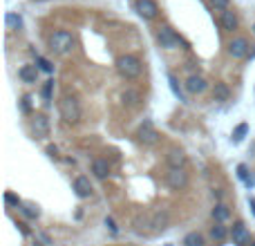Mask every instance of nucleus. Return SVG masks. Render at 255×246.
<instances>
[{"mask_svg": "<svg viewBox=\"0 0 255 246\" xmlns=\"http://www.w3.org/2000/svg\"><path fill=\"white\" fill-rule=\"evenodd\" d=\"M166 246H172V244H166Z\"/></svg>", "mask_w": 255, "mask_h": 246, "instance_id": "37", "label": "nucleus"}, {"mask_svg": "<svg viewBox=\"0 0 255 246\" xmlns=\"http://www.w3.org/2000/svg\"><path fill=\"white\" fill-rule=\"evenodd\" d=\"M184 246H206V242H204V235L202 233L193 231V233H188L184 238Z\"/></svg>", "mask_w": 255, "mask_h": 246, "instance_id": "23", "label": "nucleus"}, {"mask_svg": "<svg viewBox=\"0 0 255 246\" xmlns=\"http://www.w3.org/2000/svg\"><path fill=\"white\" fill-rule=\"evenodd\" d=\"M74 190H76V195H79L81 199L92 197V184H90L88 177H76L74 179Z\"/></svg>", "mask_w": 255, "mask_h": 246, "instance_id": "14", "label": "nucleus"}, {"mask_svg": "<svg viewBox=\"0 0 255 246\" xmlns=\"http://www.w3.org/2000/svg\"><path fill=\"white\" fill-rule=\"evenodd\" d=\"M238 25H240V20L235 16V11H231V9L222 11V27H224V31H235Z\"/></svg>", "mask_w": 255, "mask_h": 246, "instance_id": "16", "label": "nucleus"}, {"mask_svg": "<svg viewBox=\"0 0 255 246\" xmlns=\"http://www.w3.org/2000/svg\"><path fill=\"white\" fill-rule=\"evenodd\" d=\"M92 172H94V177H99V179H106V177L110 175V166H108L106 159H94L92 161Z\"/></svg>", "mask_w": 255, "mask_h": 246, "instance_id": "19", "label": "nucleus"}, {"mask_svg": "<svg viewBox=\"0 0 255 246\" xmlns=\"http://www.w3.org/2000/svg\"><path fill=\"white\" fill-rule=\"evenodd\" d=\"M132 224H134V231H136V233H143V231H152V229H150V215H143V213H141V215H136Z\"/></svg>", "mask_w": 255, "mask_h": 246, "instance_id": "22", "label": "nucleus"}, {"mask_svg": "<svg viewBox=\"0 0 255 246\" xmlns=\"http://www.w3.org/2000/svg\"><path fill=\"white\" fill-rule=\"evenodd\" d=\"M168 168H186V152L181 148H170L166 154Z\"/></svg>", "mask_w": 255, "mask_h": 246, "instance_id": "12", "label": "nucleus"}, {"mask_svg": "<svg viewBox=\"0 0 255 246\" xmlns=\"http://www.w3.org/2000/svg\"><path fill=\"white\" fill-rule=\"evenodd\" d=\"M58 112H61L63 121L70 123V125H76L81 121V103L76 97L72 94H65V97L58 101Z\"/></svg>", "mask_w": 255, "mask_h": 246, "instance_id": "3", "label": "nucleus"}, {"mask_svg": "<svg viewBox=\"0 0 255 246\" xmlns=\"http://www.w3.org/2000/svg\"><path fill=\"white\" fill-rule=\"evenodd\" d=\"M231 238H233V244H238V246H249V242H251V235H249L247 226H244L242 222H235L233 224Z\"/></svg>", "mask_w": 255, "mask_h": 246, "instance_id": "10", "label": "nucleus"}, {"mask_svg": "<svg viewBox=\"0 0 255 246\" xmlns=\"http://www.w3.org/2000/svg\"><path fill=\"white\" fill-rule=\"evenodd\" d=\"M49 49L58 56H67V54L74 49V36L67 29H56L54 34H49Z\"/></svg>", "mask_w": 255, "mask_h": 246, "instance_id": "2", "label": "nucleus"}, {"mask_svg": "<svg viewBox=\"0 0 255 246\" xmlns=\"http://www.w3.org/2000/svg\"><path fill=\"white\" fill-rule=\"evenodd\" d=\"M226 47H229L231 56L240 61V58H249V52H251L253 45H249V40L244 38V36H238V38H233L229 45H226Z\"/></svg>", "mask_w": 255, "mask_h": 246, "instance_id": "6", "label": "nucleus"}, {"mask_svg": "<svg viewBox=\"0 0 255 246\" xmlns=\"http://www.w3.org/2000/svg\"><path fill=\"white\" fill-rule=\"evenodd\" d=\"M22 213H25L27 217H31V220H36V217L40 215V211H38V206H34V204H25V206L20 208Z\"/></svg>", "mask_w": 255, "mask_h": 246, "instance_id": "26", "label": "nucleus"}, {"mask_svg": "<svg viewBox=\"0 0 255 246\" xmlns=\"http://www.w3.org/2000/svg\"><path fill=\"white\" fill-rule=\"evenodd\" d=\"M4 202H7V204H11V206H22V204H20V199H18L16 197V195H13V193H7V195H4Z\"/></svg>", "mask_w": 255, "mask_h": 246, "instance_id": "29", "label": "nucleus"}, {"mask_svg": "<svg viewBox=\"0 0 255 246\" xmlns=\"http://www.w3.org/2000/svg\"><path fill=\"white\" fill-rule=\"evenodd\" d=\"M18 76H20L22 83H36L38 70H36V65H22L20 70H18Z\"/></svg>", "mask_w": 255, "mask_h": 246, "instance_id": "18", "label": "nucleus"}, {"mask_svg": "<svg viewBox=\"0 0 255 246\" xmlns=\"http://www.w3.org/2000/svg\"><path fill=\"white\" fill-rule=\"evenodd\" d=\"M211 4L215 9H220V11H226V9H229V0H211Z\"/></svg>", "mask_w": 255, "mask_h": 246, "instance_id": "30", "label": "nucleus"}, {"mask_svg": "<svg viewBox=\"0 0 255 246\" xmlns=\"http://www.w3.org/2000/svg\"><path fill=\"white\" fill-rule=\"evenodd\" d=\"M136 136H139V141L143 145H157L159 143V132L154 130L150 123H143V125L139 127V132H136Z\"/></svg>", "mask_w": 255, "mask_h": 246, "instance_id": "9", "label": "nucleus"}, {"mask_svg": "<svg viewBox=\"0 0 255 246\" xmlns=\"http://www.w3.org/2000/svg\"><path fill=\"white\" fill-rule=\"evenodd\" d=\"M247 132H249V125H247V123H240V125L233 130V141H235V143H240V141L244 139V134H247Z\"/></svg>", "mask_w": 255, "mask_h": 246, "instance_id": "25", "label": "nucleus"}, {"mask_svg": "<svg viewBox=\"0 0 255 246\" xmlns=\"http://www.w3.org/2000/svg\"><path fill=\"white\" fill-rule=\"evenodd\" d=\"M106 226L110 229V233H112V235H117V231H119V229H117V224H115V220H112V217H106Z\"/></svg>", "mask_w": 255, "mask_h": 246, "instance_id": "33", "label": "nucleus"}, {"mask_svg": "<svg viewBox=\"0 0 255 246\" xmlns=\"http://www.w3.org/2000/svg\"><path fill=\"white\" fill-rule=\"evenodd\" d=\"M226 235H229V233H226V229L222 224H215L211 229V238L215 240V242H222V240H226Z\"/></svg>", "mask_w": 255, "mask_h": 246, "instance_id": "24", "label": "nucleus"}, {"mask_svg": "<svg viewBox=\"0 0 255 246\" xmlns=\"http://www.w3.org/2000/svg\"><path fill=\"white\" fill-rule=\"evenodd\" d=\"M136 13H139L143 20H154L159 16V7L154 0H136Z\"/></svg>", "mask_w": 255, "mask_h": 246, "instance_id": "7", "label": "nucleus"}, {"mask_svg": "<svg viewBox=\"0 0 255 246\" xmlns=\"http://www.w3.org/2000/svg\"><path fill=\"white\" fill-rule=\"evenodd\" d=\"M157 40H159V45H161L163 49H179V47H184V40L179 38V34H177L170 25H161V27H159V29H157Z\"/></svg>", "mask_w": 255, "mask_h": 246, "instance_id": "4", "label": "nucleus"}, {"mask_svg": "<svg viewBox=\"0 0 255 246\" xmlns=\"http://www.w3.org/2000/svg\"><path fill=\"white\" fill-rule=\"evenodd\" d=\"M253 31H255V25H253Z\"/></svg>", "mask_w": 255, "mask_h": 246, "instance_id": "36", "label": "nucleus"}, {"mask_svg": "<svg viewBox=\"0 0 255 246\" xmlns=\"http://www.w3.org/2000/svg\"><path fill=\"white\" fill-rule=\"evenodd\" d=\"M52 90H54V81H47V83H45V88H43V97L47 99H52Z\"/></svg>", "mask_w": 255, "mask_h": 246, "instance_id": "31", "label": "nucleus"}, {"mask_svg": "<svg viewBox=\"0 0 255 246\" xmlns=\"http://www.w3.org/2000/svg\"><path fill=\"white\" fill-rule=\"evenodd\" d=\"M166 181L172 190H184L188 186V172H186V168H168Z\"/></svg>", "mask_w": 255, "mask_h": 246, "instance_id": "5", "label": "nucleus"}, {"mask_svg": "<svg viewBox=\"0 0 255 246\" xmlns=\"http://www.w3.org/2000/svg\"><path fill=\"white\" fill-rule=\"evenodd\" d=\"M238 175H240V179H244L247 184H251V181H249V170H247V166H238Z\"/></svg>", "mask_w": 255, "mask_h": 246, "instance_id": "32", "label": "nucleus"}, {"mask_svg": "<svg viewBox=\"0 0 255 246\" xmlns=\"http://www.w3.org/2000/svg\"><path fill=\"white\" fill-rule=\"evenodd\" d=\"M31 132L36 139H47L49 136V119L45 115H34L31 117Z\"/></svg>", "mask_w": 255, "mask_h": 246, "instance_id": "8", "label": "nucleus"}, {"mask_svg": "<svg viewBox=\"0 0 255 246\" xmlns=\"http://www.w3.org/2000/svg\"><path fill=\"white\" fill-rule=\"evenodd\" d=\"M168 222H170V213H168L166 208H159V211H154L152 215H150V229L163 231L168 226Z\"/></svg>", "mask_w": 255, "mask_h": 246, "instance_id": "11", "label": "nucleus"}, {"mask_svg": "<svg viewBox=\"0 0 255 246\" xmlns=\"http://www.w3.org/2000/svg\"><path fill=\"white\" fill-rule=\"evenodd\" d=\"M249 58H255V45H253V49L249 52Z\"/></svg>", "mask_w": 255, "mask_h": 246, "instance_id": "35", "label": "nucleus"}, {"mask_svg": "<svg viewBox=\"0 0 255 246\" xmlns=\"http://www.w3.org/2000/svg\"><path fill=\"white\" fill-rule=\"evenodd\" d=\"M184 88H186V92H190V94H202L204 90H206V79L199 74H193L186 79Z\"/></svg>", "mask_w": 255, "mask_h": 246, "instance_id": "13", "label": "nucleus"}, {"mask_svg": "<svg viewBox=\"0 0 255 246\" xmlns=\"http://www.w3.org/2000/svg\"><path fill=\"white\" fill-rule=\"evenodd\" d=\"M117 72H119L121 79L126 81H134L141 76V70H143V65H141V61L136 56H132V54H124V56L117 58Z\"/></svg>", "mask_w": 255, "mask_h": 246, "instance_id": "1", "label": "nucleus"}, {"mask_svg": "<svg viewBox=\"0 0 255 246\" xmlns=\"http://www.w3.org/2000/svg\"><path fill=\"white\" fill-rule=\"evenodd\" d=\"M249 204H251V206H253V215H255V197L249 199Z\"/></svg>", "mask_w": 255, "mask_h": 246, "instance_id": "34", "label": "nucleus"}, {"mask_svg": "<svg viewBox=\"0 0 255 246\" xmlns=\"http://www.w3.org/2000/svg\"><path fill=\"white\" fill-rule=\"evenodd\" d=\"M36 61H38V67L43 72H47V74H52V72H54V67H52V63H49V61H45V58H36Z\"/></svg>", "mask_w": 255, "mask_h": 246, "instance_id": "28", "label": "nucleus"}, {"mask_svg": "<svg viewBox=\"0 0 255 246\" xmlns=\"http://www.w3.org/2000/svg\"><path fill=\"white\" fill-rule=\"evenodd\" d=\"M168 83H170V90L175 92V97L179 99V101H184V94H181V90H179V83H177V79H175L172 74L168 76Z\"/></svg>", "mask_w": 255, "mask_h": 246, "instance_id": "27", "label": "nucleus"}, {"mask_svg": "<svg viewBox=\"0 0 255 246\" xmlns=\"http://www.w3.org/2000/svg\"><path fill=\"white\" fill-rule=\"evenodd\" d=\"M229 97H231L229 85L226 83H215V88H213V99L220 101V103H224V101H229Z\"/></svg>", "mask_w": 255, "mask_h": 246, "instance_id": "20", "label": "nucleus"}, {"mask_svg": "<svg viewBox=\"0 0 255 246\" xmlns=\"http://www.w3.org/2000/svg\"><path fill=\"white\" fill-rule=\"evenodd\" d=\"M211 215H213V220H215V224H224V222L231 217V211H229V206H226V204L217 202Z\"/></svg>", "mask_w": 255, "mask_h": 246, "instance_id": "17", "label": "nucleus"}, {"mask_svg": "<svg viewBox=\"0 0 255 246\" xmlns=\"http://www.w3.org/2000/svg\"><path fill=\"white\" fill-rule=\"evenodd\" d=\"M121 103L126 108H139L141 106V94L136 90H124L121 92Z\"/></svg>", "mask_w": 255, "mask_h": 246, "instance_id": "15", "label": "nucleus"}, {"mask_svg": "<svg viewBox=\"0 0 255 246\" xmlns=\"http://www.w3.org/2000/svg\"><path fill=\"white\" fill-rule=\"evenodd\" d=\"M4 25H7L9 31H20L22 29V18L18 13H7L4 16Z\"/></svg>", "mask_w": 255, "mask_h": 246, "instance_id": "21", "label": "nucleus"}]
</instances>
